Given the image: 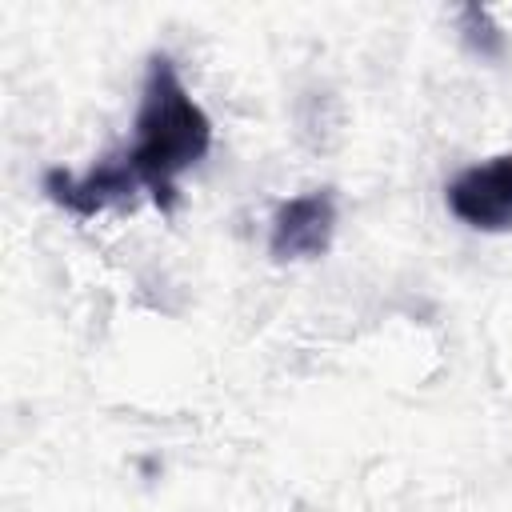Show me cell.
I'll return each instance as SVG.
<instances>
[{"label": "cell", "mask_w": 512, "mask_h": 512, "mask_svg": "<svg viewBox=\"0 0 512 512\" xmlns=\"http://www.w3.org/2000/svg\"><path fill=\"white\" fill-rule=\"evenodd\" d=\"M208 140H212L208 116L188 96L176 68L168 60H152L140 116H136V144L124 160L132 180H144L148 188L168 192L172 180L208 152Z\"/></svg>", "instance_id": "obj_1"}, {"label": "cell", "mask_w": 512, "mask_h": 512, "mask_svg": "<svg viewBox=\"0 0 512 512\" xmlns=\"http://www.w3.org/2000/svg\"><path fill=\"white\" fill-rule=\"evenodd\" d=\"M448 208L484 232L512 228V156H496L488 164L468 168L448 188Z\"/></svg>", "instance_id": "obj_2"}, {"label": "cell", "mask_w": 512, "mask_h": 512, "mask_svg": "<svg viewBox=\"0 0 512 512\" xmlns=\"http://www.w3.org/2000/svg\"><path fill=\"white\" fill-rule=\"evenodd\" d=\"M332 228H336V204L328 192H308V196H296L288 200L280 212H276V224H272V252L280 260H308V256H320L332 240Z\"/></svg>", "instance_id": "obj_3"}]
</instances>
